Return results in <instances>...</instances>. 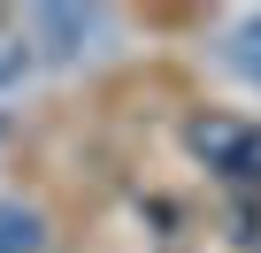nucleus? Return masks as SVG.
<instances>
[{
  "instance_id": "39448f33",
  "label": "nucleus",
  "mask_w": 261,
  "mask_h": 253,
  "mask_svg": "<svg viewBox=\"0 0 261 253\" xmlns=\"http://www.w3.org/2000/svg\"><path fill=\"white\" fill-rule=\"evenodd\" d=\"M23 62H31V54H23V39H16V23L0 16V85H8V77H23Z\"/></svg>"
},
{
  "instance_id": "f257e3e1",
  "label": "nucleus",
  "mask_w": 261,
  "mask_h": 253,
  "mask_svg": "<svg viewBox=\"0 0 261 253\" xmlns=\"http://www.w3.org/2000/svg\"><path fill=\"white\" fill-rule=\"evenodd\" d=\"M185 146H192L215 177L261 184V123H238V115H192V123H185Z\"/></svg>"
},
{
  "instance_id": "20e7f679",
  "label": "nucleus",
  "mask_w": 261,
  "mask_h": 253,
  "mask_svg": "<svg viewBox=\"0 0 261 253\" xmlns=\"http://www.w3.org/2000/svg\"><path fill=\"white\" fill-rule=\"evenodd\" d=\"M230 69H238L246 85H261V16H246V23L230 31Z\"/></svg>"
},
{
  "instance_id": "f03ea898",
  "label": "nucleus",
  "mask_w": 261,
  "mask_h": 253,
  "mask_svg": "<svg viewBox=\"0 0 261 253\" xmlns=\"http://www.w3.org/2000/svg\"><path fill=\"white\" fill-rule=\"evenodd\" d=\"M31 31H39V46H46L54 62H77V54L108 31V16H100V8H69V0H54V8L31 16Z\"/></svg>"
},
{
  "instance_id": "7ed1b4c3",
  "label": "nucleus",
  "mask_w": 261,
  "mask_h": 253,
  "mask_svg": "<svg viewBox=\"0 0 261 253\" xmlns=\"http://www.w3.org/2000/svg\"><path fill=\"white\" fill-rule=\"evenodd\" d=\"M0 253H46V230L31 207H0Z\"/></svg>"
}]
</instances>
